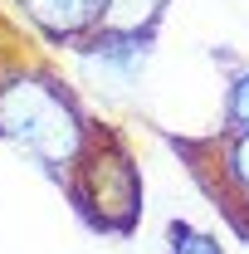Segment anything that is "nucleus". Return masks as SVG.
I'll list each match as a JSON object with an SVG mask.
<instances>
[{"label":"nucleus","mask_w":249,"mask_h":254,"mask_svg":"<svg viewBox=\"0 0 249 254\" xmlns=\"http://www.w3.org/2000/svg\"><path fill=\"white\" fill-rule=\"evenodd\" d=\"M68 195L93 230L127 235L137 225V215H142V171H137V161H132V152L118 132H88V147L73 161Z\"/></svg>","instance_id":"f03ea898"},{"label":"nucleus","mask_w":249,"mask_h":254,"mask_svg":"<svg viewBox=\"0 0 249 254\" xmlns=\"http://www.w3.org/2000/svg\"><path fill=\"white\" fill-rule=\"evenodd\" d=\"M166 0H108L103 10V30H123V34H152L161 20Z\"/></svg>","instance_id":"39448f33"},{"label":"nucleus","mask_w":249,"mask_h":254,"mask_svg":"<svg viewBox=\"0 0 249 254\" xmlns=\"http://www.w3.org/2000/svg\"><path fill=\"white\" fill-rule=\"evenodd\" d=\"M20 5H25V15L34 25L44 34H54V39H78V34L98 30L103 10H108V0H20Z\"/></svg>","instance_id":"20e7f679"},{"label":"nucleus","mask_w":249,"mask_h":254,"mask_svg":"<svg viewBox=\"0 0 249 254\" xmlns=\"http://www.w3.org/2000/svg\"><path fill=\"white\" fill-rule=\"evenodd\" d=\"M225 127H230V132H249V68L230 78V93H225Z\"/></svg>","instance_id":"0eeeda50"},{"label":"nucleus","mask_w":249,"mask_h":254,"mask_svg":"<svg viewBox=\"0 0 249 254\" xmlns=\"http://www.w3.org/2000/svg\"><path fill=\"white\" fill-rule=\"evenodd\" d=\"M166 240H171V254H225L210 235H200V230H190V225H171Z\"/></svg>","instance_id":"6e6552de"},{"label":"nucleus","mask_w":249,"mask_h":254,"mask_svg":"<svg viewBox=\"0 0 249 254\" xmlns=\"http://www.w3.org/2000/svg\"><path fill=\"white\" fill-rule=\"evenodd\" d=\"M0 137L20 142L39 166L68 171L88 147V123L49 73H10L0 83Z\"/></svg>","instance_id":"f257e3e1"},{"label":"nucleus","mask_w":249,"mask_h":254,"mask_svg":"<svg viewBox=\"0 0 249 254\" xmlns=\"http://www.w3.org/2000/svg\"><path fill=\"white\" fill-rule=\"evenodd\" d=\"M220 176L230 181V190H240V200L249 205V132H230L220 147Z\"/></svg>","instance_id":"423d86ee"},{"label":"nucleus","mask_w":249,"mask_h":254,"mask_svg":"<svg viewBox=\"0 0 249 254\" xmlns=\"http://www.w3.org/2000/svg\"><path fill=\"white\" fill-rule=\"evenodd\" d=\"M240 235H245V240H249V215H245V220H240Z\"/></svg>","instance_id":"1a4fd4ad"},{"label":"nucleus","mask_w":249,"mask_h":254,"mask_svg":"<svg viewBox=\"0 0 249 254\" xmlns=\"http://www.w3.org/2000/svg\"><path fill=\"white\" fill-rule=\"evenodd\" d=\"M147 54H152V34H123L98 25L93 39L78 44V68L98 93H127V88H137Z\"/></svg>","instance_id":"7ed1b4c3"}]
</instances>
